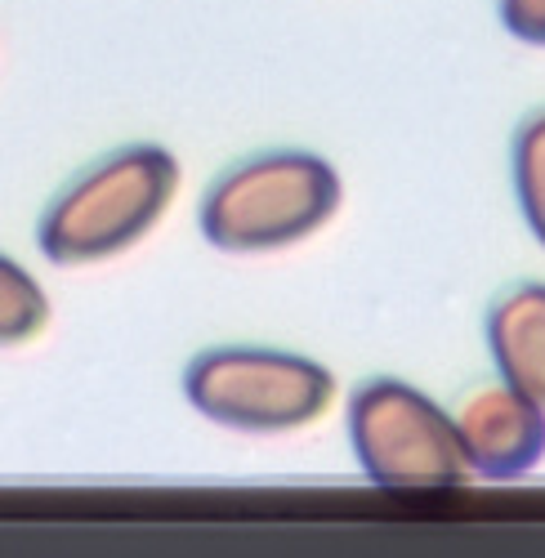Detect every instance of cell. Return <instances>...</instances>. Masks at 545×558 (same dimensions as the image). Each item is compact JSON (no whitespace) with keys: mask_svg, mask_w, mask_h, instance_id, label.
Returning <instances> with one entry per match:
<instances>
[{"mask_svg":"<svg viewBox=\"0 0 545 558\" xmlns=\"http://www.w3.org/2000/svg\"><path fill=\"white\" fill-rule=\"evenodd\" d=\"M451 425H457V442L470 474L487 483L523 478L545 460V407L510 380L470 389L451 407Z\"/></svg>","mask_w":545,"mask_h":558,"instance_id":"5","label":"cell"},{"mask_svg":"<svg viewBox=\"0 0 545 558\" xmlns=\"http://www.w3.org/2000/svg\"><path fill=\"white\" fill-rule=\"evenodd\" d=\"M184 398L210 425L238 434H291L331 411L336 371L287 349L219 344L184 366Z\"/></svg>","mask_w":545,"mask_h":558,"instance_id":"3","label":"cell"},{"mask_svg":"<svg viewBox=\"0 0 545 558\" xmlns=\"http://www.w3.org/2000/svg\"><path fill=\"white\" fill-rule=\"evenodd\" d=\"M487 349L496 376L545 407V282H519L492 300Z\"/></svg>","mask_w":545,"mask_h":558,"instance_id":"6","label":"cell"},{"mask_svg":"<svg viewBox=\"0 0 545 558\" xmlns=\"http://www.w3.org/2000/svg\"><path fill=\"white\" fill-rule=\"evenodd\" d=\"M349 442L362 474L380 492L425 496L451 492L470 478L451 411H443L429 393L393 376H372L353 389Z\"/></svg>","mask_w":545,"mask_h":558,"instance_id":"4","label":"cell"},{"mask_svg":"<svg viewBox=\"0 0 545 558\" xmlns=\"http://www.w3.org/2000/svg\"><path fill=\"white\" fill-rule=\"evenodd\" d=\"M179 179V161L161 144H125L95 157L40 210V255L59 268H85L134 251L174 206Z\"/></svg>","mask_w":545,"mask_h":558,"instance_id":"1","label":"cell"},{"mask_svg":"<svg viewBox=\"0 0 545 558\" xmlns=\"http://www.w3.org/2000/svg\"><path fill=\"white\" fill-rule=\"evenodd\" d=\"M510 179H514V197L523 210V223L545 251V108L528 112L514 130L510 144Z\"/></svg>","mask_w":545,"mask_h":558,"instance_id":"8","label":"cell"},{"mask_svg":"<svg viewBox=\"0 0 545 558\" xmlns=\"http://www.w3.org/2000/svg\"><path fill=\"white\" fill-rule=\"evenodd\" d=\"M50 317H55V308H50L45 287L19 259L0 251V349L32 344L36 336H45Z\"/></svg>","mask_w":545,"mask_h":558,"instance_id":"7","label":"cell"},{"mask_svg":"<svg viewBox=\"0 0 545 558\" xmlns=\"http://www.w3.org/2000/svg\"><path fill=\"white\" fill-rule=\"evenodd\" d=\"M344 202L340 170L304 148H272L210 179L197 210L202 238L223 255L287 251L323 232Z\"/></svg>","mask_w":545,"mask_h":558,"instance_id":"2","label":"cell"},{"mask_svg":"<svg viewBox=\"0 0 545 558\" xmlns=\"http://www.w3.org/2000/svg\"><path fill=\"white\" fill-rule=\"evenodd\" d=\"M496 14L514 40L545 50V0H496Z\"/></svg>","mask_w":545,"mask_h":558,"instance_id":"9","label":"cell"}]
</instances>
